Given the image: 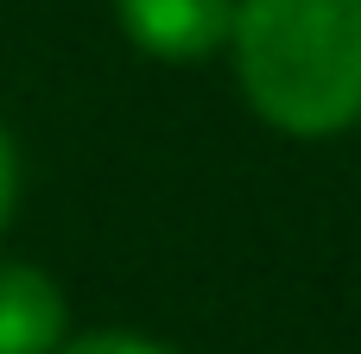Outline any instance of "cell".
<instances>
[{"label": "cell", "mask_w": 361, "mask_h": 354, "mask_svg": "<svg viewBox=\"0 0 361 354\" xmlns=\"http://www.w3.org/2000/svg\"><path fill=\"white\" fill-rule=\"evenodd\" d=\"M235 89L286 139L361 127V0H235Z\"/></svg>", "instance_id": "1"}, {"label": "cell", "mask_w": 361, "mask_h": 354, "mask_svg": "<svg viewBox=\"0 0 361 354\" xmlns=\"http://www.w3.org/2000/svg\"><path fill=\"white\" fill-rule=\"evenodd\" d=\"M114 25L140 57L190 70L228 51L235 0H114Z\"/></svg>", "instance_id": "2"}, {"label": "cell", "mask_w": 361, "mask_h": 354, "mask_svg": "<svg viewBox=\"0 0 361 354\" xmlns=\"http://www.w3.org/2000/svg\"><path fill=\"white\" fill-rule=\"evenodd\" d=\"M70 336L63 285L32 260H0V354H57Z\"/></svg>", "instance_id": "3"}, {"label": "cell", "mask_w": 361, "mask_h": 354, "mask_svg": "<svg viewBox=\"0 0 361 354\" xmlns=\"http://www.w3.org/2000/svg\"><path fill=\"white\" fill-rule=\"evenodd\" d=\"M57 354H178V348H165L140 329H89V336H63Z\"/></svg>", "instance_id": "4"}, {"label": "cell", "mask_w": 361, "mask_h": 354, "mask_svg": "<svg viewBox=\"0 0 361 354\" xmlns=\"http://www.w3.org/2000/svg\"><path fill=\"white\" fill-rule=\"evenodd\" d=\"M13 209H19V146H13V133L0 120V234L13 222Z\"/></svg>", "instance_id": "5"}]
</instances>
